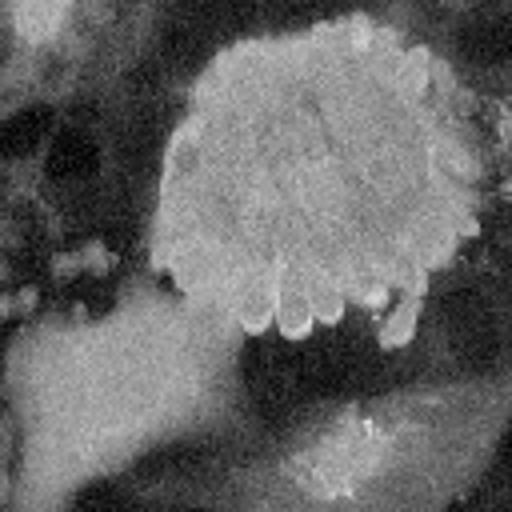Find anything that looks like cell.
<instances>
[{
    "label": "cell",
    "mask_w": 512,
    "mask_h": 512,
    "mask_svg": "<svg viewBox=\"0 0 512 512\" xmlns=\"http://www.w3.org/2000/svg\"><path fill=\"white\" fill-rule=\"evenodd\" d=\"M464 52L480 64H500L512 56V12L488 16L476 28L464 32Z\"/></svg>",
    "instance_id": "1"
},
{
    "label": "cell",
    "mask_w": 512,
    "mask_h": 512,
    "mask_svg": "<svg viewBox=\"0 0 512 512\" xmlns=\"http://www.w3.org/2000/svg\"><path fill=\"white\" fill-rule=\"evenodd\" d=\"M96 168V144L84 132H64L48 156V176L52 180H80Z\"/></svg>",
    "instance_id": "2"
},
{
    "label": "cell",
    "mask_w": 512,
    "mask_h": 512,
    "mask_svg": "<svg viewBox=\"0 0 512 512\" xmlns=\"http://www.w3.org/2000/svg\"><path fill=\"white\" fill-rule=\"evenodd\" d=\"M44 128H48V108H24V112H16V116L4 124L0 144H4L8 156H24V152H32V148L40 144Z\"/></svg>",
    "instance_id": "3"
},
{
    "label": "cell",
    "mask_w": 512,
    "mask_h": 512,
    "mask_svg": "<svg viewBox=\"0 0 512 512\" xmlns=\"http://www.w3.org/2000/svg\"><path fill=\"white\" fill-rule=\"evenodd\" d=\"M508 460H512V436H508Z\"/></svg>",
    "instance_id": "4"
}]
</instances>
